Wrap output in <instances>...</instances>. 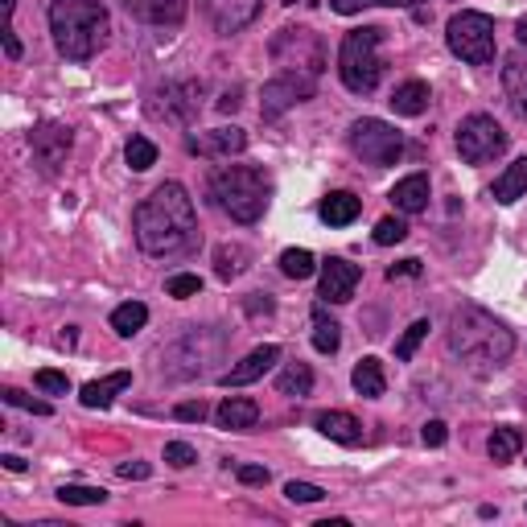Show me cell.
<instances>
[{"label": "cell", "instance_id": "7dc6e473", "mask_svg": "<svg viewBox=\"0 0 527 527\" xmlns=\"http://www.w3.org/2000/svg\"><path fill=\"white\" fill-rule=\"evenodd\" d=\"M396 276H420V260H400V264H392V268H388V280H396Z\"/></svg>", "mask_w": 527, "mask_h": 527}, {"label": "cell", "instance_id": "9c48e42d", "mask_svg": "<svg viewBox=\"0 0 527 527\" xmlns=\"http://www.w3.org/2000/svg\"><path fill=\"white\" fill-rule=\"evenodd\" d=\"M458 153H462L466 165H486V161L507 153V132L499 128L495 116L474 112L458 124Z\"/></svg>", "mask_w": 527, "mask_h": 527}, {"label": "cell", "instance_id": "7c38bea8", "mask_svg": "<svg viewBox=\"0 0 527 527\" xmlns=\"http://www.w3.org/2000/svg\"><path fill=\"white\" fill-rule=\"evenodd\" d=\"M318 91V79H305V75H276L272 83H264V103H260V116L276 120L280 112H289L293 103H305Z\"/></svg>", "mask_w": 527, "mask_h": 527}, {"label": "cell", "instance_id": "8992f818", "mask_svg": "<svg viewBox=\"0 0 527 527\" xmlns=\"http://www.w3.org/2000/svg\"><path fill=\"white\" fill-rule=\"evenodd\" d=\"M272 62L280 66V75H305V79H318L326 70V46L313 29H280L272 38Z\"/></svg>", "mask_w": 527, "mask_h": 527}, {"label": "cell", "instance_id": "7bdbcfd3", "mask_svg": "<svg viewBox=\"0 0 527 527\" xmlns=\"http://www.w3.org/2000/svg\"><path fill=\"white\" fill-rule=\"evenodd\" d=\"M173 416H178V420H186V425H202V420L210 416V408H206L202 400H186V404H178V408H173Z\"/></svg>", "mask_w": 527, "mask_h": 527}, {"label": "cell", "instance_id": "681fc988", "mask_svg": "<svg viewBox=\"0 0 527 527\" xmlns=\"http://www.w3.org/2000/svg\"><path fill=\"white\" fill-rule=\"evenodd\" d=\"M239 108V91H227L223 99H219V112H235Z\"/></svg>", "mask_w": 527, "mask_h": 527}, {"label": "cell", "instance_id": "4fadbf2b", "mask_svg": "<svg viewBox=\"0 0 527 527\" xmlns=\"http://www.w3.org/2000/svg\"><path fill=\"white\" fill-rule=\"evenodd\" d=\"M70 128L66 124H54V120H42V124H33V132H29V149H33V161H38L46 173H54L62 161H66V153H70Z\"/></svg>", "mask_w": 527, "mask_h": 527}, {"label": "cell", "instance_id": "d6a6232c", "mask_svg": "<svg viewBox=\"0 0 527 527\" xmlns=\"http://www.w3.org/2000/svg\"><path fill=\"white\" fill-rule=\"evenodd\" d=\"M124 161H128L136 173H145V169L157 165V145H153L149 136H132V140H128V149H124Z\"/></svg>", "mask_w": 527, "mask_h": 527}, {"label": "cell", "instance_id": "f907efd6", "mask_svg": "<svg viewBox=\"0 0 527 527\" xmlns=\"http://www.w3.org/2000/svg\"><path fill=\"white\" fill-rule=\"evenodd\" d=\"M0 462H5V470H13V474H21V470H25V458H17V453H5Z\"/></svg>", "mask_w": 527, "mask_h": 527}, {"label": "cell", "instance_id": "4316f807", "mask_svg": "<svg viewBox=\"0 0 527 527\" xmlns=\"http://www.w3.org/2000/svg\"><path fill=\"white\" fill-rule=\"evenodd\" d=\"M248 264H252V252L243 248V243H219V248H215V272H219V280H235L239 272H248Z\"/></svg>", "mask_w": 527, "mask_h": 527}, {"label": "cell", "instance_id": "f6af8a7d", "mask_svg": "<svg viewBox=\"0 0 527 527\" xmlns=\"http://www.w3.org/2000/svg\"><path fill=\"white\" fill-rule=\"evenodd\" d=\"M235 474H239L243 486H264V482H268V470H264V466H239Z\"/></svg>", "mask_w": 527, "mask_h": 527}, {"label": "cell", "instance_id": "cb8c5ba5", "mask_svg": "<svg viewBox=\"0 0 527 527\" xmlns=\"http://www.w3.org/2000/svg\"><path fill=\"white\" fill-rule=\"evenodd\" d=\"M495 202H503V206H511V202H519L523 194H527V157H519V161H511L499 178H495Z\"/></svg>", "mask_w": 527, "mask_h": 527}, {"label": "cell", "instance_id": "74e56055", "mask_svg": "<svg viewBox=\"0 0 527 527\" xmlns=\"http://www.w3.org/2000/svg\"><path fill=\"white\" fill-rule=\"evenodd\" d=\"M367 5H388V9H408L412 0H330V9L334 13H342V17H350V13H363Z\"/></svg>", "mask_w": 527, "mask_h": 527}, {"label": "cell", "instance_id": "f546056e", "mask_svg": "<svg viewBox=\"0 0 527 527\" xmlns=\"http://www.w3.org/2000/svg\"><path fill=\"white\" fill-rule=\"evenodd\" d=\"M145 322H149V309L140 305V301H124V305L112 309V330H116L120 338L140 334V330H145Z\"/></svg>", "mask_w": 527, "mask_h": 527}, {"label": "cell", "instance_id": "3957f363", "mask_svg": "<svg viewBox=\"0 0 527 527\" xmlns=\"http://www.w3.org/2000/svg\"><path fill=\"white\" fill-rule=\"evenodd\" d=\"M50 33L62 58L91 62L108 46L112 17L103 9V0H50Z\"/></svg>", "mask_w": 527, "mask_h": 527}, {"label": "cell", "instance_id": "7402d4cb", "mask_svg": "<svg viewBox=\"0 0 527 527\" xmlns=\"http://www.w3.org/2000/svg\"><path fill=\"white\" fill-rule=\"evenodd\" d=\"M429 99H433V91H429V83H420V79H408V83H400L396 91H392V112L396 116H425L429 112Z\"/></svg>", "mask_w": 527, "mask_h": 527}, {"label": "cell", "instance_id": "60d3db41", "mask_svg": "<svg viewBox=\"0 0 527 527\" xmlns=\"http://www.w3.org/2000/svg\"><path fill=\"white\" fill-rule=\"evenodd\" d=\"M165 462L178 466V470H186V466L198 462V453H194V445H186V441H169V445H165Z\"/></svg>", "mask_w": 527, "mask_h": 527}, {"label": "cell", "instance_id": "ba28073f", "mask_svg": "<svg viewBox=\"0 0 527 527\" xmlns=\"http://www.w3.org/2000/svg\"><path fill=\"white\" fill-rule=\"evenodd\" d=\"M350 149H355L359 161H367L375 169H388V165H396L404 157V136L388 120L367 116V120L350 124Z\"/></svg>", "mask_w": 527, "mask_h": 527}, {"label": "cell", "instance_id": "83f0119b", "mask_svg": "<svg viewBox=\"0 0 527 527\" xmlns=\"http://www.w3.org/2000/svg\"><path fill=\"white\" fill-rule=\"evenodd\" d=\"M338 346H342V326L318 305L313 309V350H318V355H334Z\"/></svg>", "mask_w": 527, "mask_h": 527}, {"label": "cell", "instance_id": "2e32d148", "mask_svg": "<svg viewBox=\"0 0 527 527\" xmlns=\"http://www.w3.org/2000/svg\"><path fill=\"white\" fill-rule=\"evenodd\" d=\"M280 363V346H256L252 350V355L248 359H243V363H235L219 383H223V388H243V383H256V379H264L272 367Z\"/></svg>", "mask_w": 527, "mask_h": 527}, {"label": "cell", "instance_id": "603a6c76", "mask_svg": "<svg viewBox=\"0 0 527 527\" xmlns=\"http://www.w3.org/2000/svg\"><path fill=\"white\" fill-rule=\"evenodd\" d=\"M359 215H363V198H355L350 190H334L322 198V223L330 227H350Z\"/></svg>", "mask_w": 527, "mask_h": 527}, {"label": "cell", "instance_id": "f1b7e54d", "mask_svg": "<svg viewBox=\"0 0 527 527\" xmlns=\"http://www.w3.org/2000/svg\"><path fill=\"white\" fill-rule=\"evenodd\" d=\"M486 449H490V462L507 466V462H515V458H519V449H523V433H519V429H511V425H503V429L490 433Z\"/></svg>", "mask_w": 527, "mask_h": 527}, {"label": "cell", "instance_id": "52a82bcc", "mask_svg": "<svg viewBox=\"0 0 527 527\" xmlns=\"http://www.w3.org/2000/svg\"><path fill=\"white\" fill-rule=\"evenodd\" d=\"M445 42L449 50L458 54L462 62L470 66H490L495 62V21H490L486 13H458V17H449V29H445Z\"/></svg>", "mask_w": 527, "mask_h": 527}, {"label": "cell", "instance_id": "ab89813d", "mask_svg": "<svg viewBox=\"0 0 527 527\" xmlns=\"http://www.w3.org/2000/svg\"><path fill=\"white\" fill-rule=\"evenodd\" d=\"M0 396H5V404H13V408H25V412H33V416H50V404H46V400H33V396H25V392H17V388H5Z\"/></svg>", "mask_w": 527, "mask_h": 527}, {"label": "cell", "instance_id": "5bb4252c", "mask_svg": "<svg viewBox=\"0 0 527 527\" xmlns=\"http://www.w3.org/2000/svg\"><path fill=\"white\" fill-rule=\"evenodd\" d=\"M359 264H350V260H342V256H330L326 264H322V285H318V297L322 301H330V305H342V301H350L355 297V289H359Z\"/></svg>", "mask_w": 527, "mask_h": 527}, {"label": "cell", "instance_id": "816d5d0a", "mask_svg": "<svg viewBox=\"0 0 527 527\" xmlns=\"http://www.w3.org/2000/svg\"><path fill=\"white\" fill-rule=\"evenodd\" d=\"M515 33H519V42H523V46H527V17H523V21H519V25H515Z\"/></svg>", "mask_w": 527, "mask_h": 527}, {"label": "cell", "instance_id": "277c9868", "mask_svg": "<svg viewBox=\"0 0 527 527\" xmlns=\"http://www.w3.org/2000/svg\"><path fill=\"white\" fill-rule=\"evenodd\" d=\"M268 194H272V186L264 178V169H256V165H219L215 173H210V198H215L219 210H227V215L243 227L264 219Z\"/></svg>", "mask_w": 527, "mask_h": 527}, {"label": "cell", "instance_id": "ac0fdd59", "mask_svg": "<svg viewBox=\"0 0 527 527\" xmlns=\"http://www.w3.org/2000/svg\"><path fill=\"white\" fill-rule=\"evenodd\" d=\"M313 429H318L322 437L338 441V445H359L363 441V425L350 412H318L313 416Z\"/></svg>", "mask_w": 527, "mask_h": 527}, {"label": "cell", "instance_id": "6da1fadb", "mask_svg": "<svg viewBox=\"0 0 527 527\" xmlns=\"http://www.w3.org/2000/svg\"><path fill=\"white\" fill-rule=\"evenodd\" d=\"M136 248L145 256H182L198 243L194 198L182 182H161L132 215Z\"/></svg>", "mask_w": 527, "mask_h": 527}, {"label": "cell", "instance_id": "30bf717a", "mask_svg": "<svg viewBox=\"0 0 527 527\" xmlns=\"http://www.w3.org/2000/svg\"><path fill=\"white\" fill-rule=\"evenodd\" d=\"M202 95H206L202 79L165 83V87H157V91L149 95V116H153V120H165V124H182V128H186V124L198 116V108H202Z\"/></svg>", "mask_w": 527, "mask_h": 527}, {"label": "cell", "instance_id": "ffe728a7", "mask_svg": "<svg viewBox=\"0 0 527 527\" xmlns=\"http://www.w3.org/2000/svg\"><path fill=\"white\" fill-rule=\"evenodd\" d=\"M388 198L400 215H420V210H429V178L425 173H412V178L396 182V190Z\"/></svg>", "mask_w": 527, "mask_h": 527}, {"label": "cell", "instance_id": "484cf974", "mask_svg": "<svg viewBox=\"0 0 527 527\" xmlns=\"http://www.w3.org/2000/svg\"><path fill=\"white\" fill-rule=\"evenodd\" d=\"M350 383H355V392H359V396H367V400H379L383 392H388V379H383V363H379V359H371V355L355 367Z\"/></svg>", "mask_w": 527, "mask_h": 527}, {"label": "cell", "instance_id": "8d00e7d4", "mask_svg": "<svg viewBox=\"0 0 527 527\" xmlns=\"http://www.w3.org/2000/svg\"><path fill=\"white\" fill-rule=\"evenodd\" d=\"M165 293H169V297H178V301H186V297H198V293H202V280H198L194 272H178V276H169Z\"/></svg>", "mask_w": 527, "mask_h": 527}, {"label": "cell", "instance_id": "9a60e30c", "mask_svg": "<svg viewBox=\"0 0 527 527\" xmlns=\"http://www.w3.org/2000/svg\"><path fill=\"white\" fill-rule=\"evenodd\" d=\"M186 149L198 157H235L248 149V132L243 128H210V132H190L186 136Z\"/></svg>", "mask_w": 527, "mask_h": 527}, {"label": "cell", "instance_id": "c3c4849f", "mask_svg": "<svg viewBox=\"0 0 527 527\" xmlns=\"http://www.w3.org/2000/svg\"><path fill=\"white\" fill-rule=\"evenodd\" d=\"M5 54L21 58V42H17V33H13V21H5Z\"/></svg>", "mask_w": 527, "mask_h": 527}, {"label": "cell", "instance_id": "8fae6325", "mask_svg": "<svg viewBox=\"0 0 527 527\" xmlns=\"http://www.w3.org/2000/svg\"><path fill=\"white\" fill-rule=\"evenodd\" d=\"M264 9V0H198V13L210 21V29L219 38H231V33L248 29Z\"/></svg>", "mask_w": 527, "mask_h": 527}, {"label": "cell", "instance_id": "836d02e7", "mask_svg": "<svg viewBox=\"0 0 527 527\" xmlns=\"http://www.w3.org/2000/svg\"><path fill=\"white\" fill-rule=\"evenodd\" d=\"M280 272H285L289 280H305V276L318 272V260H313V252H305V248H289L285 256H280Z\"/></svg>", "mask_w": 527, "mask_h": 527}, {"label": "cell", "instance_id": "f5cc1de1", "mask_svg": "<svg viewBox=\"0 0 527 527\" xmlns=\"http://www.w3.org/2000/svg\"><path fill=\"white\" fill-rule=\"evenodd\" d=\"M285 5H297V0H285Z\"/></svg>", "mask_w": 527, "mask_h": 527}, {"label": "cell", "instance_id": "e0dca14e", "mask_svg": "<svg viewBox=\"0 0 527 527\" xmlns=\"http://www.w3.org/2000/svg\"><path fill=\"white\" fill-rule=\"evenodd\" d=\"M215 420H219V429H231V433L256 429V420H260V404H256V400H248V396H227V400L215 408Z\"/></svg>", "mask_w": 527, "mask_h": 527}, {"label": "cell", "instance_id": "d590c367", "mask_svg": "<svg viewBox=\"0 0 527 527\" xmlns=\"http://www.w3.org/2000/svg\"><path fill=\"white\" fill-rule=\"evenodd\" d=\"M404 239H408V223L404 219L388 215V219L375 223V243H379V248H392V243H404Z\"/></svg>", "mask_w": 527, "mask_h": 527}, {"label": "cell", "instance_id": "44dd1931", "mask_svg": "<svg viewBox=\"0 0 527 527\" xmlns=\"http://www.w3.org/2000/svg\"><path fill=\"white\" fill-rule=\"evenodd\" d=\"M128 9L149 25H182L186 0H128Z\"/></svg>", "mask_w": 527, "mask_h": 527}, {"label": "cell", "instance_id": "d6986e66", "mask_svg": "<svg viewBox=\"0 0 527 527\" xmlns=\"http://www.w3.org/2000/svg\"><path fill=\"white\" fill-rule=\"evenodd\" d=\"M128 383H132V371H116L108 379H91L79 388V400H83V408H112V400L128 388Z\"/></svg>", "mask_w": 527, "mask_h": 527}, {"label": "cell", "instance_id": "ee69618b", "mask_svg": "<svg viewBox=\"0 0 527 527\" xmlns=\"http://www.w3.org/2000/svg\"><path fill=\"white\" fill-rule=\"evenodd\" d=\"M420 441H425L429 449H441L449 441V429H445V420H429L425 429H420Z\"/></svg>", "mask_w": 527, "mask_h": 527}, {"label": "cell", "instance_id": "4dcf8cb0", "mask_svg": "<svg viewBox=\"0 0 527 527\" xmlns=\"http://www.w3.org/2000/svg\"><path fill=\"white\" fill-rule=\"evenodd\" d=\"M276 392L280 396H309L313 392V371H309V363H289L285 371L276 375Z\"/></svg>", "mask_w": 527, "mask_h": 527}, {"label": "cell", "instance_id": "b9f144b4", "mask_svg": "<svg viewBox=\"0 0 527 527\" xmlns=\"http://www.w3.org/2000/svg\"><path fill=\"white\" fill-rule=\"evenodd\" d=\"M285 495H289V503H322V499H326V490H322V486H313V482H289V486H285Z\"/></svg>", "mask_w": 527, "mask_h": 527}, {"label": "cell", "instance_id": "5b68a950", "mask_svg": "<svg viewBox=\"0 0 527 527\" xmlns=\"http://www.w3.org/2000/svg\"><path fill=\"white\" fill-rule=\"evenodd\" d=\"M379 42H383V29L379 25L350 29L346 38H342V46H338V75H342V87L346 91L371 95L379 87V75H383Z\"/></svg>", "mask_w": 527, "mask_h": 527}, {"label": "cell", "instance_id": "7a4b0ae2", "mask_svg": "<svg viewBox=\"0 0 527 527\" xmlns=\"http://www.w3.org/2000/svg\"><path fill=\"white\" fill-rule=\"evenodd\" d=\"M449 350L462 363H470L474 371H490V367H499V363L511 359L515 334L490 309L458 305V309H453V318H449Z\"/></svg>", "mask_w": 527, "mask_h": 527}, {"label": "cell", "instance_id": "d4e9b609", "mask_svg": "<svg viewBox=\"0 0 527 527\" xmlns=\"http://www.w3.org/2000/svg\"><path fill=\"white\" fill-rule=\"evenodd\" d=\"M503 91L511 99L515 116L527 120V62L523 58H507V66H503Z\"/></svg>", "mask_w": 527, "mask_h": 527}, {"label": "cell", "instance_id": "e575fe53", "mask_svg": "<svg viewBox=\"0 0 527 527\" xmlns=\"http://www.w3.org/2000/svg\"><path fill=\"white\" fill-rule=\"evenodd\" d=\"M425 338H429V318H420V322H412V326L404 330V338L396 342V359H400V363H408V359L416 355V346L425 342Z\"/></svg>", "mask_w": 527, "mask_h": 527}, {"label": "cell", "instance_id": "1f68e13d", "mask_svg": "<svg viewBox=\"0 0 527 527\" xmlns=\"http://www.w3.org/2000/svg\"><path fill=\"white\" fill-rule=\"evenodd\" d=\"M58 503H66V507H99V503H108V490L66 482V486H58Z\"/></svg>", "mask_w": 527, "mask_h": 527}, {"label": "cell", "instance_id": "f35d334b", "mask_svg": "<svg viewBox=\"0 0 527 527\" xmlns=\"http://www.w3.org/2000/svg\"><path fill=\"white\" fill-rule=\"evenodd\" d=\"M33 383H38V392H46V396H66L70 392V379L62 371H38Z\"/></svg>", "mask_w": 527, "mask_h": 527}, {"label": "cell", "instance_id": "bcb514c9", "mask_svg": "<svg viewBox=\"0 0 527 527\" xmlns=\"http://www.w3.org/2000/svg\"><path fill=\"white\" fill-rule=\"evenodd\" d=\"M120 478H149L153 474V466L149 462H120V470H116Z\"/></svg>", "mask_w": 527, "mask_h": 527}]
</instances>
